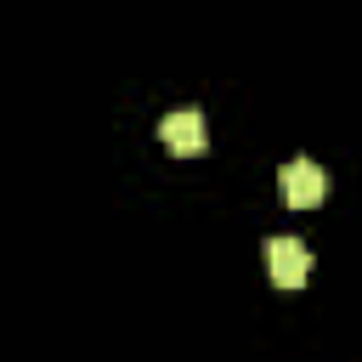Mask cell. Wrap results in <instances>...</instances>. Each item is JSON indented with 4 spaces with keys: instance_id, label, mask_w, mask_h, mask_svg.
<instances>
[{
    "instance_id": "obj_1",
    "label": "cell",
    "mask_w": 362,
    "mask_h": 362,
    "mask_svg": "<svg viewBox=\"0 0 362 362\" xmlns=\"http://www.w3.org/2000/svg\"><path fill=\"white\" fill-rule=\"evenodd\" d=\"M277 181H283V204H288V209H311V204L328 198V175H322L317 158H288V164L277 170Z\"/></svg>"
},
{
    "instance_id": "obj_2",
    "label": "cell",
    "mask_w": 362,
    "mask_h": 362,
    "mask_svg": "<svg viewBox=\"0 0 362 362\" xmlns=\"http://www.w3.org/2000/svg\"><path fill=\"white\" fill-rule=\"evenodd\" d=\"M266 272H272V283L277 288H300L305 283V272H311V255H305V243L300 238H266Z\"/></svg>"
},
{
    "instance_id": "obj_3",
    "label": "cell",
    "mask_w": 362,
    "mask_h": 362,
    "mask_svg": "<svg viewBox=\"0 0 362 362\" xmlns=\"http://www.w3.org/2000/svg\"><path fill=\"white\" fill-rule=\"evenodd\" d=\"M158 136H164V147H170V153H187V158H192V153H204V141H209V136H204V113H198V107H175V113H164Z\"/></svg>"
}]
</instances>
